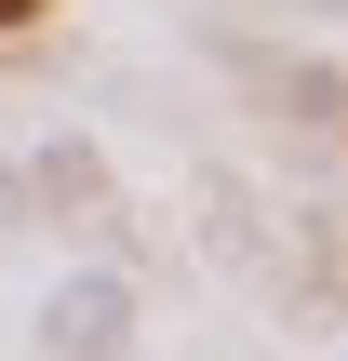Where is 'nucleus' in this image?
<instances>
[{
	"mask_svg": "<svg viewBox=\"0 0 348 361\" xmlns=\"http://www.w3.org/2000/svg\"><path fill=\"white\" fill-rule=\"evenodd\" d=\"M40 13H54V0H0V27H40Z\"/></svg>",
	"mask_w": 348,
	"mask_h": 361,
	"instance_id": "2",
	"label": "nucleus"
},
{
	"mask_svg": "<svg viewBox=\"0 0 348 361\" xmlns=\"http://www.w3.org/2000/svg\"><path fill=\"white\" fill-rule=\"evenodd\" d=\"M121 322H134V295H121V281H67V295H54V348H67V361L121 348Z\"/></svg>",
	"mask_w": 348,
	"mask_h": 361,
	"instance_id": "1",
	"label": "nucleus"
}]
</instances>
